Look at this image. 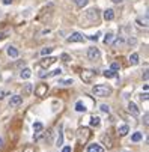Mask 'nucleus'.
<instances>
[{
  "mask_svg": "<svg viewBox=\"0 0 149 152\" xmlns=\"http://www.w3.org/2000/svg\"><path fill=\"white\" fill-rule=\"evenodd\" d=\"M92 94L95 96L105 98V96H110L113 94V89H112V86H109V84H96V86H93Z\"/></svg>",
  "mask_w": 149,
  "mask_h": 152,
  "instance_id": "nucleus-1",
  "label": "nucleus"
},
{
  "mask_svg": "<svg viewBox=\"0 0 149 152\" xmlns=\"http://www.w3.org/2000/svg\"><path fill=\"white\" fill-rule=\"evenodd\" d=\"M89 137H91V131H89V128H86V126L80 128L78 131H77V139H78V143L80 145H84V143L89 140Z\"/></svg>",
  "mask_w": 149,
  "mask_h": 152,
  "instance_id": "nucleus-2",
  "label": "nucleus"
},
{
  "mask_svg": "<svg viewBox=\"0 0 149 152\" xmlns=\"http://www.w3.org/2000/svg\"><path fill=\"white\" fill-rule=\"evenodd\" d=\"M95 75H96V72L95 71H91V69H84V71L80 72V77H81L83 83H92L93 78H95Z\"/></svg>",
  "mask_w": 149,
  "mask_h": 152,
  "instance_id": "nucleus-3",
  "label": "nucleus"
},
{
  "mask_svg": "<svg viewBox=\"0 0 149 152\" xmlns=\"http://www.w3.org/2000/svg\"><path fill=\"white\" fill-rule=\"evenodd\" d=\"M48 92V84L47 83H39L36 88H35V95L38 98H44Z\"/></svg>",
  "mask_w": 149,
  "mask_h": 152,
  "instance_id": "nucleus-4",
  "label": "nucleus"
},
{
  "mask_svg": "<svg viewBox=\"0 0 149 152\" xmlns=\"http://www.w3.org/2000/svg\"><path fill=\"white\" fill-rule=\"evenodd\" d=\"M98 9L96 8H92V9H89L88 12H86V15H84V18H89L91 21H89V26H92V23H98Z\"/></svg>",
  "mask_w": 149,
  "mask_h": 152,
  "instance_id": "nucleus-5",
  "label": "nucleus"
},
{
  "mask_svg": "<svg viewBox=\"0 0 149 152\" xmlns=\"http://www.w3.org/2000/svg\"><path fill=\"white\" fill-rule=\"evenodd\" d=\"M99 56H101V53H99V50L96 48V47H91V48H88V59L89 60H98L99 59Z\"/></svg>",
  "mask_w": 149,
  "mask_h": 152,
  "instance_id": "nucleus-6",
  "label": "nucleus"
},
{
  "mask_svg": "<svg viewBox=\"0 0 149 152\" xmlns=\"http://www.w3.org/2000/svg\"><path fill=\"white\" fill-rule=\"evenodd\" d=\"M57 60V57H53V56H44V59L41 60V66L42 68H48Z\"/></svg>",
  "mask_w": 149,
  "mask_h": 152,
  "instance_id": "nucleus-7",
  "label": "nucleus"
},
{
  "mask_svg": "<svg viewBox=\"0 0 149 152\" xmlns=\"http://www.w3.org/2000/svg\"><path fill=\"white\" fill-rule=\"evenodd\" d=\"M66 42H84V36L78 32H74L71 33V36L66 38Z\"/></svg>",
  "mask_w": 149,
  "mask_h": 152,
  "instance_id": "nucleus-8",
  "label": "nucleus"
},
{
  "mask_svg": "<svg viewBox=\"0 0 149 152\" xmlns=\"http://www.w3.org/2000/svg\"><path fill=\"white\" fill-rule=\"evenodd\" d=\"M21 104H23V96H20V95L11 96V99H9V105H11V107H18V105H21Z\"/></svg>",
  "mask_w": 149,
  "mask_h": 152,
  "instance_id": "nucleus-9",
  "label": "nucleus"
},
{
  "mask_svg": "<svg viewBox=\"0 0 149 152\" xmlns=\"http://www.w3.org/2000/svg\"><path fill=\"white\" fill-rule=\"evenodd\" d=\"M128 112H130V113H131L133 116H136V118H137V116L140 115V110H139V107H137V105H136V104H134L133 101H130V102H128Z\"/></svg>",
  "mask_w": 149,
  "mask_h": 152,
  "instance_id": "nucleus-10",
  "label": "nucleus"
},
{
  "mask_svg": "<svg viewBox=\"0 0 149 152\" xmlns=\"http://www.w3.org/2000/svg\"><path fill=\"white\" fill-rule=\"evenodd\" d=\"M62 129H63V125L60 124L59 125V133H57V139H56V146L60 148L63 145V133H62Z\"/></svg>",
  "mask_w": 149,
  "mask_h": 152,
  "instance_id": "nucleus-11",
  "label": "nucleus"
},
{
  "mask_svg": "<svg viewBox=\"0 0 149 152\" xmlns=\"http://www.w3.org/2000/svg\"><path fill=\"white\" fill-rule=\"evenodd\" d=\"M6 53H8V56L12 57V59H17V57L20 56V51H18L15 47H12V45H9V47L6 48Z\"/></svg>",
  "mask_w": 149,
  "mask_h": 152,
  "instance_id": "nucleus-12",
  "label": "nucleus"
},
{
  "mask_svg": "<svg viewBox=\"0 0 149 152\" xmlns=\"http://www.w3.org/2000/svg\"><path fill=\"white\" fill-rule=\"evenodd\" d=\"M125 44H126V39H125V36H118V38H116V41L113 42L112 45H113L115 48H118V47H123Z\"/></svg>",
  "mask_w": 149,
  "mask_h": 152,
  "instance_id": "nucleus-13",
  "label": "nucleus"
},
{
  "mask_svg": "<svg viewBox=\"0 0 149 152\" xmlns=\"http://www.w3.org/2000/svg\"><path fill=\"white\" fill-rule=\"evenodd\" d=\"M102 17H104L105 21H112V20H115V11L113 9H105Z\"/></svg>",
  "mask_w": 149,
  "mask_h": 152,
  "instance_id": "nucleus-14",
  "label": "nucleus"
},
{
  "mask_svg": "<svg viewBox=\"0 0 149 152\" xmlns=\"http://www.w3.org/2000/svg\"><path fill=\"white\" fill-rule=\"evenodd\" d=\"M88 152H104V148L101 145L93 143V145H89L88 146Z\"/></svg>",
  "mask_w": 149,
  "mask_h": 152,
  "instance_id": "nucleus-15",
  "label": "nucleus"
},
{
  "mask_svg": "<svg viewBox=\"0 0 149 152\" xmlns=\"http://www.w3.org/2000/svg\"><path fill=\"white\" fill-rule=\"evenodd\" d=\"M128 133H130V126H128V125H121V126L118 128V134H119L121 137L126 136Z\"/></svg>",
  "mask_w": 149,
  "mask_h": 152,
  "instance_id": "nucleus-16",
  "label": "nucleus"
},
{
  "mask_svg": "<svg viewBox=\"0 0 149 152\" xmlns=\"http://www.w3.org/2000/svg\"><path fill=\"white\" fill-rule=\"evenodd\" d=\"M30 75H32V71H30L29 68H24L23 71L20 72V77L23 78V80H27V78H30Z\"/></svg>",
  "mask_w": 149,
  "mask_h": 152,
  "instance_id": "nucleus-17",
  "label": "nucleus"
},
{
  "mask_svg": "<svg viewBox=\"0 0 149 152\" xmlns=\"http://www.w3.org/2000/svg\"><path fill=\"white\" fill-rule=\"evenodd\" d=\"M101 140H102V143L107 146V148H113V142H112V139H110L109 136H105V134H104V136L101 137Z\"/></svg>",
  "mask_w": 149,
  "mask_h": 152,
  "instance_id": "nucleus-18",
  "label": "nucleus"
},
{
  "mask_svg": "<svg viewBox=\"0 0 149 152\" xmlns=\"http://www.w3.org/2000/svg\"><path fill=\"white\" fill-rule=\"evenodd\" d=\"M32 91H33V86H32V84H24L23 95H24V96H27V95H30V94H32Z\"/></svg>",
  "mask_w": 149,
  "mask_h": 152,
  "instance_id": "nucleus-19",
  "label": "nucleus"
},
{
  "mask_svg": "<svg viewBox=\"0 0 149 152\" xmlns=\"http://www.w3.org/2000/svg\"><path fill=\"white\" fill-rule=\"evenodd\" d=\"M99 124H101V119H99L98 116H92V118H91V125H92V126L98 128V126H99Z\"/></svg>",
  "mask_w": 149,
  "mask_h": 152,
  "instance_id": "nucleus-20",
  "label": "nucleus"
},
{
  "mask_svg": "<svg viewBox=\"0 0 149 152\" xmlns=\"http://www.w3.org/2000/svg\"><path fill=\"white\" fill-rule=\"evenodd\" d=\"M104 77H105V78H113V77H116V71H113V69H105V71H104Z\"/></svg>",
  "mask_w": 149,
  "mask_h": 152,
  "instance_id": "nucleus-21",
  "label": "nucleus"
},
{
  "mask_svg": "<svg viewBox=\"0 0 149 152\" xmlns=\"http://www.w3.org/2000/svg\"><path fill=\"white\" fill-rule=\"evenodd\" d=\"M42 129H44V125H42L41 122H35V124H33V131H35V133H41Z\"/></svg>",
  "mask_w": 149,
  "mask_h": 152,
  "instance_id": "nucleus-22",
  "label": "nucleus"
},
{
  "mask_svg": "<svg viewBox=\"0 0 149 152\" xmlns=\"http://www.w3.org/2000/svg\"><path fill=\"white\" fill-rule=\"evenodd\" d=\"M75 110L81 113V112H86V110H88V108H86V107H84V104H83L81 101H78V102L75 104Z\"/></svg>",
  "mask_w": 149,
  "mask_h": 152,
  "instance_id": "nucleus-23",
  "label": "nucleus"
},
{
  "mask_svg": "<svg viewBox=\"0 0 149 152\" xmlns=\"http://www.w3.org/2000/svg\"><path fill=\"white\" fill-rule=\"evenodd\" d=\"M130 63H131V65H137V63H139V54H137V53H133V54L130 56Z\"/></svg>",
  "mask_w": 149,
  "mask_h": 152,
  "instance_id": "nucleus-24",
  "label": "nucleus"
},
{
  "mask_svg": "<svg viewBox=\"0 0 149 152\" xmlns=\"http://www.w3.org/2000/svg\"><path fill=\"white\" fill-rule=\"evenodd\" d=\"M112 39H113V33L109 32L107 35L104 36V44H105V45H107V44H112Z\"/></svg>",
  "mask_w": 149,
  "mask_h": 152,
  "instance_id": "nucleus-25",
  "label": "nucleus"
},
{
  "mask_svg": "<svg viewBox=\"0 0 149 152\" xmlns=\"http://www.w3.org/2000/svg\"><path fill=\"white\" fill-rule=\"evenodd\" d=\"M53 50H54L53 47H45V48H42V50H41V54H42V56H48Z\"/></svg>",
  "mask_w": 149,
  "mask_h": 152,
  "instance_id": "nucleus-26",
  "label": "nucleus"
},
{
  "mask_svg": "<svg viewBox=\"0 0 149 152\" xmlns=\"http://www.w3.org/2000/svg\"><path fill=\"white\" fill-rule=\"evenodd\" d=\"M89 3V0H75V5L78 6V8H84Z\"/></svg>",
  "mask_w": 149,
  "mask_h": 152,
  "instance_id": "nucleus-27",
  "label": "nucleus"
},
{
  "mask_svg": "<svg viewBox=\"0 0 149 152\" xmlns=\"http://www.w3.org/2000/svg\"><path fill=\"white\" fill-rule=\"evenodd\" d=\"M142 137H143V136H142V133H134V134L131 136V140H133V142H140V140H142Z\"/></svg>",
  "mask_w": 149,
  "mask_h": 152,
  "instance_id": "nucleus-28",
  "label": "nucleus"
},
{
  "mask_svg": "<svg viewBox=\"0 0 149 152\" xmlns=\"http://www.w3.org/2000/svg\"><path fill=\"white\" fill-rule=\"evenodd\" d=\"M60 74H62V69H60V68H57V69L51 71V72L48 74V77H57V75H60Z\"/></svg>",
  "mask_w": 149,
  "mask_h": 152,
  "instance_id": "nucleus-29",
  "label": "nucleus"
},
{
  "mask_svg": "<svg viewBox=\"0 0 149 152\" xmlns=\"http://www.w3.org/2000/svg\"><path fill=\"white\" fill-rule=\"evenodd\" d=\"M126 44H128V45H136V44H137V39H136L134 36H130L128 41H126Z\"/></svg>",
  "mask_w": 149,
  "mask_h": 152,
  "instance_id": "nucleus-30",
  "label": "nucleus"
},
{
  "mask_svg": "<svg viewBox=\"0 0 149 152\" xmlns=\"http://www.w3.org/2000/svg\"><path fill=\"white\" fill-rule=\"evenodd\" d=\"M74 81H72V78H68V80H62V81H59V84H63V86H69V84H72Z\"/></svg>",
  "mask_w": 149,
  "mask_h": 152,
  "instance_id": "nucleus-31",
  "label": "nucleus"
},
{
  "mask_svg": "<svg viewBox=\"0 0 149 152\" xmlns=\"http://www.w3.org/2000/svg\"><path fill=\"white\" fill-rule=\"evenodd\" d=\"M99 108H101V112H104V113H109V112H110V107L105 105V104H101Z\"/></svg>",
  "mask_w": 149,
  "mask_h": 152,
  "instance_id": "nucleus-32",
  "label": "nucleus"
},
{
  "mask_svg": "<svg viewBox=\"0 0 149 152\" xmlns=\"http://www.w3.org/2000/svg\"><path fill=\"white\" fill-rule=\"evenodd\" d=\"M23 152H35V146H32V145H27V146L23 149Z\"/></svg>",
  "mask_w": 149,
  "mask_h": 152,
  "instance_id": "nucleus-33",
  "label": "nucleus"
},
{
  "mask_svg": "<svg viewBox=\"0 0 149 152\" xmlns=\"http://www.w3.org/2000/svg\"><path fill=\"white\" fill-rule=\"evenodd\" d=\"M60 59H62L63 62H69V60H71V57H69V54H66V53H63V54L60 56Z\"/></svg>",
  "mask_w": 149,
  "mask_h": 152,
  "instance_id": "nucleus-34",
  "label": "nucleus"
},
{
  "mask_svg": "<svg viewBox=\"0 0 149 152\" xmlns=\"http://www.w3.org/2000/svg\"><path fill=\"white\" fill-rule=\"evenodd\" d=\"M110 69H113V71H119V69H121V65L115 62V63H112V66H110Z\"/></svg>",
  "mask_w": 149,
  "mask_h": 152,
  "instance_id": "nucleus-35",
  "label": "nucleus"
},
{
  "mask_svg": "<svg viewBox=\"0 0 149 152\" xmlns=\"http://www.w3.org/2000/svg\"><path fill=\"white\" fill-rule=\"evenodd\" d=\"M48 74H50V72H47V71H42V72H39V77H41V78H45V77H48Z\"/></svg>",
  "mask_w": 149,
  "mask_h": 152,
  "instance_id": "nucleus-36",
  "label": "nucleus"
},
{
  "mask_svg": "<svg viewBox=\"0 0 149 152\" xmlns=\"http://www.w3.org/2000/svg\"><path fill=\"white\" fill-rule=\"evenodd\" d=\"M148 98H149V95H148V92H145V94H142V96H140V99H142V101H148Z\"/></svg>",
  "mask_w": 149,
  "mask_h": 152,
  "instance_id": "nucleus-37",
  "label": "nucleus"
},
{
  "mask_svg": "<svg viewBox=\"0 0 149 152\" xmlns=\"http://www.w3.org/2000/svg\"><path fill=\"white\" fill-rule=\"evenodd\" d=\"M51 136H53V133H51V129H50L48 134L45 136V140H47V142H51Z\"/></svg>",
  "mask_w": 149,
  "mask_h": 152,
  "instance_id": "nucleus-38",
  "label": "nucleus"
},
{
  "mask_svg": "<svg viewBox=\"0 0 149 152\" xmlns=\"http://www.w3.org/2000/svg\"><path fill=\"white\" fill-rule=\"evenodd\" d=\"M62 152H72V148L71 146H65V148L62 149Z\"/></svg>",
  "mask_w": 149,
  "mask_h": 152,
  "instance_id": "nucleus-39",
  "label": "nucleus"
},
{
  "mask_svg": "<svg viewBox=\"0 0 149 152\" xmlns=\"http://www.w3.org/2000/svg\"><path fill=\"white\" fill-rule=\"evenodd\" d=\"M98 36H99V33H96V35H92V36H89V39H92V41H98Z\"/></svg>",
  "mask_w": 149,
  "mask_h": 152,
  "instance_id": "nucleus-40",
  "label": "nucleus"
},
{
  "mask_svg": "<svg viewBox=\"0 0 149 152\" xmlns=\"http://www.w3.org/2000/svg\"><path fill=\"white\" fill-rule=\"evenodd\" d=\"M142 77H143V80H148V69H145V71H143Z\"/></svg>",
  "mask_w": 149,
  "mask_h": 152,
  "instance_id": "nucleus-41",
  "label": "nucleus"
},
{
  "mask_svg": "<svg viewBox=\"0 0 149 152\" xmlns=\"http://www.w3.org/2000/svg\"><path fill=\"white\" fill-rule=\"evenodd\" d=\"M148 119H149V115L146 113V115H145V121H143V122H145V125H148Z\"/></svg>",
  "mask_w": 149,
  "mask_h": 152,
  "instance_id": "nucleus-42",
  "label": "nucleus"
},
{
  "mask_svg": "<svg viewBox=\"0 0 149 152\" xmlns=\"http://www.w3.org/2000/svg\"><path fill=\"white\" fill-rule=\"evenodd\" d=\"M3 3H5V5H11L12 0H3Z\"/></svg>",
  "mask_w": 149,
  "mask_h": 152,
  "instance_id": "nucleus-43",
  "label": "nucleus"
},
{
  "mask_svg": "<svg viewBox=\"0 0 149 152\" xmlns=\"http://www.w3.org/2000/svg\"><path fill=\"white\" fill-rule=\"evenodd\" d=\"M112 2H113V3H122L123 0H112Z\"/></svg>",
  "mask_w": 149,
  "mask_h": 152,
  "instance_id": "nucleus-44",
  "label": "nucleus"
},
{
  "mask_svg": "<svg viewBox=\"0 0 149 152\" xmlns=\"http://www.w3.org/2000/svg\"><path fill=\"white\" fill-rule=\"evenodd\" d=\"M2 146H3V139L0 137V148H2Z\"/></svg>",
  "mask_w": 149,
  "mask_h": 152,
  "instance_id": "nucleus-45",
  "label": "nucleus"
},
{
  "mask_svg": "<svg viewBox=\"0 0 149 152\" xmlns=\"http://www.w3.org/2000/svg\"><path fill=\"white\" fill-rule=\"evenodd\" d=\"M2 15H3V12H2V11H0V17H2Z\"/></svg>",
  "mask_w": 149,
  "mask_h": 152,
  "instance_id": "nucleus-46",
  "label": "nucleus"
},
{
  "mask_svg": "<svg viewBox=\"0 0 149 152\" xmlns=\"http://www.w3.org/2000/svg\"><path fill=\"white\" fill-rule=\"evenodd\" d=\"M122 152H130V151H122Z\"/></svg>",
  "mask_w": 149,
  "mask_h": 152,
  "instance_id": "nucleus-47",
  "label": "nucleus"
},
{
  "mask_svg": "<svg viewBox=\"0 0 149 152\" xmlns=\"http://www.w3.org/2000/svg\"><path fill=\"white\" fill-rule=\"evenodd\" d=\"M2 38H3V36H2V35H0V39H2Z\"/></svg>",
  "mask_w": 149,
  "mask_h": 152,
  "instance_id": "nucleus-48",
  "label": "nucleus"
},
{
  "mask_svg": "<svg viewBox=\"0 0 149 152\" xmlns=\"http://www.w3.org/2000/svg\"><path fill=\"white\" fill-rule=\"evenodd\" d=\"M0 81H2V77H0Z\"/></svg>",
  "mask_w": 149,
  "mask_h": 152,
  "instance_id": "nucleus-49",
  "label": "nucleus"
}]
</instances>
